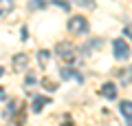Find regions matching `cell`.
Wrapping results in <instances>:
<instances>
[{"label": "cell", "mask_w": 132, "mask_h": 126, "mask_svg": "<svg viewBox=\"0 0 132 126\" xmlns=\"http://www.w3.org/2000/svg\"><path fill=\"white\" fill-rule=\"evenodd\" d=\"M38 60H40V64L44 66V64L48 62V51H40V53H38Z\"/></svg>", "instance_id": "cell-11"}, {"label": "cell", "mask_w": 132, "mask_h": 126, "mask_svg": "<svg viewBox=\"0 0 132 126\" xmlns=\"http://www.w3.org/2000/svg\"><path fill=\"white\" fill-rule=\"evenodd\" d=\"M77 2H79L81 7H88V9H93V7H95V2H93V0H77Z\"/></svg>", "instance_id": "cell-13"}, {"label": "cell", "mask_w": 132, "mask_h": 126, "mask_svg": "<svg viewBox=\"0 0 132 126\" xmlns=\"http://www.w3.org/2000/svg\"><path fill=\"white\" fill-rule=\"evenodd\" d=\"M119 80H121L123 84H130L132 82V69H130V66H126V69L119 71Z\"/></svg>", "instance_id": "cell-9"}, {"label": "cell", "mask_w": 132, "mask_h": 126, "mask_svg": "<svg viewBox=\"0 0 132 126\" xmlns=\"http://www.w3.org/2000/svg\"><path fill=\"white\" fill-rule=\"evenodd\" d=\"M29 7H31V9H42V7H46V2H44V0H31Z\"/></svg>", "instance_id": "cell-10"}, {"label": "cell", "mask_w": 132, "mask_h": 126, "mask_svg": "<svg viewBox=\"0 0 132 126\" xmlns=\"http://www.w3.org/2000/svg\"><path fill=\"white\" fill-rule=\"evenodd\" d=\"M101 95L108 97V100H114V97H117V86H114L112 82H106L104 86H101Z\"/></svg>", "instance_id": "cell-5"}, {"label": "cell", "mask_w": 132, "mask_h": 126, "mask_svg": "<svg viewBox=\"0 0 132 126\" xmlns=\"http://www.w3.org/2000/svg\"><path fill=\"white\" fill-rule=\"evenodd\" d=\"M68 31H71V33H86V31H88V20L81 18V16L71 18V20H68Z\"/></svg>", "instance_id": "cell-2"}, {"label": "cell", "mask_w": 132, "mask_h": 126, "mask_svg": "<svg viewBox=\"0 0 132 126\" xmlns=\"http://www.w3.org/2000/svg\"><path fill=\"white\" fill-rule=\"evenodd\" d=\"M126 36H128V38L132 40V27H126Z\"/></svg>", "instance_id": "cell-15"}, {"label": "cell", "mask_w": 132, "mask_h": 126, "mask_svg": "<svg viewBox=\"0 0 132 126\" xmlns=\"http://www.w3.org/2000/svg\"><path fill=\"white\" fill-rule=\"evenodd\" d=\"M60 75H62V80H71V78H73V80H77V82H81V80H84L79 73H75L73 69H60Z\"/></svg>", "instance_id": "cell-6"}, {"label": "cell", "mask_w": 132, "mask_h": 126, "mask_svg": "<svg viewBox=\"0 0 132 126\" xmlns=\"http://www.w3.org/2000/svg\"><path fill=\"white\" fill-rule=\"evenodd\" d=\"M44 84H46V86H48V89H51V91H55V84H53L51 80H44Z\"/></svg>", "instance_id": "cell-14"}, {"label": "cell", "mask_w": 132, "mask_h": 126, "mask_svg": "<svg viewBox=\"0 0 132 126\" xmlns=\"http://www.w3.org/2000/svg\"><path fill=\"white\" fill-rule=\"evenodd\" d=\"M46 104H51V100H48V97H42V95H40V97H35V100H33V111H35V113H40L44 106H46Z\"/></svg>", "instance_id": "cell-8"}, {"label": "cell", "mask_w": 132, "mask_h": 126, "mask_svg": "<svg viewBox=\"0 0 132 126\" xmlns=\"http://www.w3.org/2000/svg\"><path fill=\"white\" fill-rule=\"evenodd\" d=\"M112 51H114V58H119V60H128V55H130V47H128L121 38L112 42Z\"/></svg>", "instance_id": "cell-3"}, {"label": "cell", "mask_w": 132, "mask_h": 126, "mask_svg": "<svg viewBox=\"0 0 132 126\" xmlns=\"http://www.w3.org/2000/svg\"><path fill=\"white\" fill-rule=\"evenodd\" d=\"M27 64H29L27 53H18V55L13 58V69L15 71H24V69H27Z\"/></svg>", "instance_id": "cell-4"}, {"label": "cell", "mask_w": 132, "mask_h": 126, "mask_svg": "<svg viewBox=\"0 0 132 126\" xmlns=\"http://www.w3.org/2000/svg\"><path fill=\"white\" fill-rule=\"evenodd\" d=\"M55 5L60 7V9H64V11H68V9H71V5H68V2H64V0H55Z\"/></svg>", "instance_id": "cell-12"}, {"label": "cell", "mask_w": 132, "mask_h": 126, "mask_svg": "<svg viewBox=\"0 0 132 126\" xmlns=\"http://www.w3.org/2000/svg\"><path fill=\"white\" fill-rule=\"evenodd\" d=\"M55 51L64 62H75L77 60V49L73 47V44H68V42H60Z\"/></svg>", "instance_id": "cell-1"}, {"label": "cell", "mask_w": 132, "mask_h": 126, "mask_svg": "<svg viewBox=\"0 0 132 126\" xmlns=\"http://www.w3.org/2000/svg\"><path fill=\"white\" fill-rule=\"evenodd\" d=\"M119 108H121V113H123V115L128 117V122L132 124V102H130V100H123V102H121V106H119Z\"/></svg>", "instance_id": "cell-7"}]
</instances>
